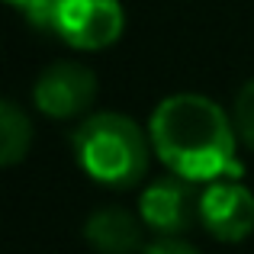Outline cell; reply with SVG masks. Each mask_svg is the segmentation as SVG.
I'll return each instance as SVG.
<instances>
[{
	"label": "cell",
	"instance_id": "8fae6325",
	"mask_svg": "<svg viewBox=\"0 0 254 254\" xmlns=\"http://www.w3.org/2000/svg\"><path fill=\"white\" fill-rule=\"evenodd\" d=\"M145 254H199V251L193 248V245L180 242V238H161V242L148 245V248H145Z\"/></svg>",
	"mask_w": 254,
	"mask_h": 254
},
{
	"label": "cell",
	"instance_id": "8992f818",
	"mask_svg": "<svg viewBox=\"0 0 254 254\" xmlns=\"http://www.w3.org/2000/svg\"><path fill=\"white\" fill-rule=\"evenodd\" d=\"M199 222L219 242H242L254 229V196L238 180H216L199 196Z\"/></svg>",
	"mask_w": 254,
	"mask_h": 254
},
{
	"label": "cell",
	"instance_id": "7a4b0ae2",
	"mask_svg": "<svg viewBox=\"0 0 254 254\" xmlns=\"http://www.w3.org/2000/svg\"><path fill=\"white\" fill-rule=\"evenodd\" d=\"M74 155L87 177L129 190L148 174V142L123 113H97L74 132Z\"/></svg>",
	"mask_w": 254,
	"mask_h": 254
},
{
	"label": "cell",
	"instance_id": "3957f363",
	"mask_svg": "<svg viewBox=\"0 0 254 254\" xmlns=\"http://www.w3.org/2000/svg\"><path fill=\"white\" fill-rule=\"evenodd\" d=\"M49 26L74 49L97 52L123 36L126 16L119 0H55Z\"/></svg>",
	"mask_w": 254,
	"mask_h": 254
},
{
	"label": "cell",
	"instance_id": "9c48e42d",
	"mask_svg": "<svg viewBox=\"0 0 254 254\" xmlns=\"http://www.w3.org/2000/svg\"><path fill=\"white\" fill-rule=\"evenodd\" d=\"M232 126L235 135L245 142V148L254 151V81H248L235 97V110H232Z\"/></svg>",
	"mask_w": 254,
	"mask_h": 254
},
{
	"label": "cell",
	"instance_id": "ba28073f",
	"mask_svg": "<svg viewBox=\"0 0 254 254\" xmlns=\"http://www.w3.org/2000/svg\"><path fill=\"white\" fill-rule=\"evenodd\" d=\"M29 142H32V123L23 110L16 106V100H3L0 103V161L6 168L19 164L29 151Z\"/></svg>",
	"mask_w": 254,
	"mask_h": 254
},
{
	"label": "cell",
	"instance_id": "5b68a950",
	"mask_svg": "<svg viewBox=\"0 0 254 254\" xmlns=\"http://www.w3.org/2000/svg\"><path fill=\"white\" fill-rule=\"evenodd\" d=\"M97 97V77L87 64L77 62H55L39 74L32 87L36 106L52 119H71L84 113Z\"/></svg>",
	"mask_w": 254,
	"mask_h": 254
},
{
	"label": "cell",
	"instance_id": "277c9868",
	"mask_svg": "<svg viewBox=\"0 0 254 254\" xmlns=\"http://www.w3.org/2000/svg\"><path fill=\"white\" fill-rule=\"evenodd\" d=\"M199 196L196 187L190 180L168 174V177H158L145 187L138 212H142V222L148 229L161 232L164 238L184 235L193 229V222L199 219Z\"/></svg>",
	"mask_w": 254,
	"mask_h": 254
},
{
	"label": "cell",
	"instance_id": "30bf717a",
	"mask_svg": "<svg viewBox=\"0 0 254 254\" xmlns=\"http://www.w3.org/2000/svg\"><path fill=\"white\" fill-rule=\"evenodd\" d=\"M6 3L16 6V10H23L26 16H29L32 23H39V26H49V23H52L55 0H6Z\"/></svg>",
	"mask_w": 254,
	"mask_h": 254
},
{
	"label": "cell",
	"instance_id": "6da1fadb",
	"mask_svg": "<svg viewBox=\"0 0 254 254\" xmlns=\"http://www.w3.org/2000/svg\"><path fill=\"white\" fill-rule=\"evenodd\" d=\"M151 142L155 151L177 177L190 180H238L245 174L235 158V126L222 106L199 93L164 97L151 113Z\"/></svg>",
	"mask_w": 254,
	"mask_h": 254
},
{
	"label": "cell",
	"instance_id": "52a82bcc",
	"mask_svg": "<svg viewBox=\"0 0 254 254\" xmlns=\"http://www.w3.org/2000/svg\"><path fill=\"white\" fill-rule=\"evenodd\" d=\"M142 219H135L129 209L106 206L97 209L84 225V238L100 254H132L142 248Z\"/></svg>",
	"mask_w": 254,
	"mask_h": 254
}]
</instances>
